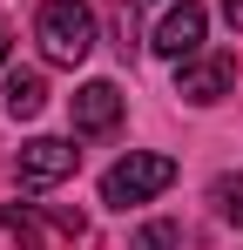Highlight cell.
Returning <instances> with one entry per match:
<instances>
[{
    "label": "cell",
    "mask_w": 243,
    "mask_h": 250,
    "mask_svg": "<svg viewBox=\"0 0 243 250\" xmlns=\"http://www.w3.org/2000/svg\"><path fill=\"white\" fill-rule=\"evenodd\" d=\"M223 21H230V27L243 34V0H223Z\"/></svg>",
    "instance_id": "12"
},
{
    "label": "cell",
    "mask_w": 243,
    "mask_h": 250,
    "mask_svg": "<svg viewBox=\"0 0 243 250\" xmlns=\"http://www.w3.org/2000/svg\"><path fill=\"white\" fill-rule=\"evenodd\" d=\"M108 47H115L122 61L142 47V27H135V7H128V0H108Z\"/></svg>",
    "instance_id": "9"
},
{
    "label": "cell",
    "mask_w": 243,
    "mask_h": 250,
    "mask_svg": "<svg viewBox=\"0 0 243 250\" xmlns=\"http://www.w3.org/2000/svg\"><path fill=\"white\" fill-rule=\"evenodd\" d=\"M202 27H209V14H202V0H182V7H169L156 27V54H169V61H189L202 47Z\"/></svg>",
    "instance_id": "6"
},
{
    "label": "cell",
    "mask_w": 243,
    "mask_h": 250,
    "mask_svg": "<svg viewBox=\"0 0 243 250\" xmlns=\"http://www.w3.org/2000/svg\"><path fill=\"white\" fill-rule=\"evenodd\" d=\"M7 237L20 250H54L61 237H81V209L40 216V203H7Z\"/></svg>",
    "instance_id": "4"
},
{
    "label": "cell",
    "mask_w": 243,
    "mask_h": 250,
    "mask_svg": "<svg viewBox=\"0 0 243 250\" xmlns=\"http://www.w3.org/2000/svg\"><path fill=\"white\" fill-rule=\"evenodd\" d=\"M176 183V156H156V149H135V156H122L108 176H101V203L108 209H128V203H149Z\"/></svg>",
    "instance_id": "2"
},
{
    "label": "cell",
    "mask_w": 243,
    "mask_h": 250,
    "mask_svg": "<svg viewBox=\"0 0 243 250\" xmlns=\"http://www.w3.org/2000/svg\"><path fill=\"white\" fill-rule=\"evenodd\" d=\"M7 47H14V34H7V27H0V61H7Z\"/></svg>",
    "instance_id": "13"
},
{
    "label": "cell",
    "mask_w": 243,
    "mask_h": 250,
    "mask_svg": "<svg viewBox=\"0 0 243 250\" xmlns=\"http://www.w3.org/2000/svg\"><path fill=\"white\" fill-rule=\"evenodd\" d=\"M40 108H47V82H40L34 68H14L7 75V115L14 122H34Z\"/></svg>",
    "instance_id": "8"
},
{
    "label": "cell",
    "mask_w": 243,
    "mask_h": 250,
    "mask_svg": "<svg viewBox=\"0 0 243 250\" xmlns=\"http://www.w3.org/2000/svg\"><path fill=\"white\" fill-rule=\"evenodd\" d=\"M230 88H237V54H209V61H189V68L176 75V95H182V102H196V108L223 102Z\"/></svg>",
    "instance_id": "5"
},
{
    "label": "cell",
    "mask_w": 243,
    "mask_h": 250,
    "mask_svg": "<svg viewBox=\"0 0 243 250\" xmlns=\"http://www.w3.org/2000/svg\"><path fill=\"white\" fill-rule=\"evenodd\" d=\"M122 108H128V95H122L115 82H88L75 95V135H108V128L122 122Z\"/></svg>",
    "instance_id": "7"
},
{
    "label": "cell",
    "mask_w": 243,
    "mask_h": 250,
    "mask_svg": "<svg viewBox=\"0 0 243 250\" xmlns=\"http://www.w3.org/2000/svg\"><path fill=\"white\" fill-rule=\"evenodd\" d=\"M81 163L75 142H61V135H34V142H20V163H14V176H20V189H54V183H68Z\"/></svg>",
    "instance_id": "3"
},
{
    "label": "cell",
    "mask_w": 243,
    "mask_h": 250,
    "mask_svg": "<svg viewBox=\"0 0 243 250\" xmlns=\"http://www.w3.org/2000/svg\"><path fill=\"white\" fill-rule=\"evenodd\" d=\"M34 41L54 68H81L95 47V7L88 0H40L34 14Z\"/></svg>",
    "instance_id": "1"
},
{
    "label": "cell",
    "mask_w": 243,
    "mask_h": 250,
    "mask_svg": "<svg viewBox=\"0 0 243 250\" xmlns=\"http://www.w3.org/2000/svg\"><path fill=\"white\" fill-rule=\"evenodd\" d=\"M209 203H216L223 223H243V176H216L209 183Z\"/></svg>",
    "instance_id": "10"
},
{
    "label": "cell",
    "mask_w": 243,
    "mask_h": 250,
    "mask_svg": "<svg viewBox=\"0 0 243 250\" xmlns=\"http://www.w3.org/2000/svg\"><path fill=\"white\" fill-rule=\"evenodd\" d=\"M128 250H182V230H176V223H149Z\"/></svg>",
    "instance_id": "11"
}]
</instances>
